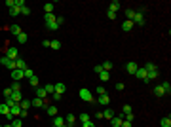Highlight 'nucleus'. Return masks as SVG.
Returning <instances> with one entry per match:
<instances>
[{
	"label": "nucleus",
	"instance_id": "1",
	"mask_svg": "<svg viewBox=\"0 0 171 127\" xmlns=\"http://www.w3.org/2000/svg\"><path fill=\"white\" fill-rule=\"evenodd\" d=\"M144 70H146V74H148V80H150V82L156 80V78L160 76V70H158V67L154 63H146V65H144Z\"/></svg>",
	"mask_w": 171,
	"mask_h": 127
},
{
	"label": "nucleus",
	"instance_id": "2",
	"mask_svg": "<svg viewBox=\"0 0 171 127\" xmlns=\"http://www.w3.org/2000/svg\"><path fill=\"white\" fill-rule=\"evenodd\" d=\"M135 76L139 78V80H143V82H146V84L150 82V80H148V74H146V70H144V67H139V68H137Z\"/></svg>",
	"mask_w": 171,
	"mask_h": 127
},
{
	"label": "nucleus",
	"instance_id": "3",
	"mask_svg": "<svg viewBox=\"0 0 171 127\" xmlns=\"http://www.w3.org/2000/svg\"><path fill=\"white\" fill-rule=\"evenodd\" d=\"M6 57H8V59H12V61H17V59H19V51L15 50V48H8Z\"/></svg>",
	"mask_w": 171,
	"mask_h": 127
},
{
	"label": "nucleus",
	"instance_id": "4",
	"mask_svg": "<svg viewBox=\"0 0 171 127\" xmlns=\"http://www.w3.org/2000/svg\"><path fill=\"white\" fill-rule=\"evenodd\" d=\"M0 63L4 65V67H8L10 70H15V61H12V59H8V57H0Z\"/></svg>",
	"mask_w": 171,
	"mask_h": 127
},
{
	"label": "nucleus",
	"instance_id": "5",
	"mask_svg": "<svg viewBox=\"0 0 171 127\" xmlns=\"http://www.w3.org/2000/svg\"><path fill=\"white\" fill-rule=\"evenodd\" d=\"M80 97H82V99L86 101V103H93V97H91V91H90V89H86V87H84V89H80Z\"/></svg>",
	"mask_w": 171,
	"mask_h": 127
},
{
	"label": "nucleus",
	"instance_id": "6",
	"mask_svg": "<svg viewBox=\"0 0 171 127\" xmlns=\"http://www.w3.org/2000/svg\"><path fill=\"white\" fill-rule=\"evenodd\" d=\"M131 21H133V25H144V15L141 14V12H135Z\"/></svg>",
	"mask_w": 171,
	"mask_h": 127
},
{
	"label": "nucleus",
	"instance_id": "7",
	"mask_svg": "<svg viewBox=\"0 0 171 127\" xmlns=\"http://www.w3.org/2000/svg\"><path fill=\"white\" fill-rule=\"evenodd\" d=\"M137 63H133V61H129V63H126V72L127 74H133V76H135V72H137Z\"/></svg>",
	"mask_w": 171,
	"mask_h": 127
},
{
	"label": "nucleus",
	"instance_id": "8",
	"mask_svg": "<svg viewBox=\"0 0 171 127\" xmlns=\"http://www.w3.org/2000/svg\"><path fill=\"white\" fill-rule=\"evenodd\" d=\"M23 78H25V72H23V70H17V68L12 70V80H14V82H19Z\"/></svg>",
	"mask_w": 171,
	"mask_h": 127
},
{
	"label": "nucleus",
	"instance_id": "9",
	"mask_svg": "<svg viewBox=\"0 0 171 127\" xmlns=\"http://www.w3.org/2000/svg\"><path fill=\"white\" fill-rule=\"evenodd\" d=\"M97 103H99L101 106H108V105H110V97H108V93H105V95H99Z\"/></svg>",
	"mask_w": 171,
	"mask_h": 127
},
{
	"label": "nucleus",
	"instance_id": "10",
	"mask_svg": "<svg viewBox=\"0 0 171 127\" xmlns=\"http://www.w3.org/2000/svg\"><path fill=\"white\" fill-rule=\"evenodd\" d=\"M114 116H116V114H114V110H112V108H108V106H107V108L103 110V118H107L108 122H110V120H112Z\"/></svg>",
	"mask_w": 171,
	"mask_h": 127
},
{
	"label": "nucleus",
	"instance_id": "11",
	"mask_svg": "<svg viewBox=\"0 0 171 127\" xmlns=\"http://www.w3.org/2000/svg\"><path fill=\"white\" fill-rule=\"evenodd\" d=\"M10 114H12L14 118H17L19 114H21V106H19V103H15V105L12 106V108H10Z\"/></svg>",
	"mask_w": 171,
	"mask_h": 127
},
{
	"label": "nucleus",
	"instance_id": "12",
	"mask_svg": "<svg viewBox=\"0 0 171 127\" xmlns=\"http://www.w3.org/2000/svg\"><path fill=\"white\" fill-rule=\"evenodd\" d=\"M57 112H59L57 106H53V105H51V106H46V114H48V116H51V118H55V116H57Z\"/></svg>",
	"mask_w": 171,
	"mask_h": 127
},
{
	"label": "nucleus",
	"instance_id": "13",
	"mask_svg": "<svg viewBox=\"0 0 171 127\" xmlns=\"http://www.w3.org/2000/svg\"><path fill=\"white\" fill-rule=\"evenodd\" d=\"M120 8H122V4L118 2V0H112V2H110V6H108V10H110V12H114V14H116Z\"/></svg>",
	"mask_w": 171,
	"mask_h": 127
},
{
	"label": "nucleus",
	"instance_id": "14",
	"mask_svg": "<svg viewBox=\"0 0 171 127\" xmlns=\"http://www.w3.org/2000/svg\"><path fill=\"white\" fill-rule=\"evenodd\" d=\"M55 19H57V17H55ZM46 29H48V31H57L59 25H57V21H46Z\"/></svg>",
	"mask_w": 171,
	"mask_h": 127
},
{
	"label": "nucleus",
	"instance_id": "15",
	"mask_svg": "<svg viewBox=\"0 0 171 127\" xmlns=\"http://www.w3.org/2000/svg\"><path fill=\"white\" fill-rule=\"evenodd\" d=\"M131 29H133V21H127V19H126V21L122 23V31H124V32H129Z\"/></svg>",
	"mask_w": 171,
	"mask_h": 127
},
{
	"label": "nucleus",
	"instance_id": "16",
	"mask_svg": "<svg viewBox=\"0 0 171 127\" xmlns=\"http://www.w3.org/2000/svg\"><path fill=\"white\" fill-rule=\"evenodd\" d=\"M53 86H55V93H59V95H63L65 91H67L65 84H61V82H59V84H53Z\"/></svg>",
	"mask_w": 171,
	"mask_h": 127
},
{
	"label": "nucleus",
	"instance_id": "17",
	"mask_svg": "<svg viewBox=\"0 0 171 127\" xmlns=\"http://www.w3.org/2000/svg\"><path fill=\"white\" fill-rule=\"evenodd\" d=\"M36 97H38V99H46V97H48V93H46V89L44 87H36Z\"/></svg>",
	"mask_w": 171,
	"mask_h": 127
},
{
	"label": "nucleus",
	"instance_id": "18",
	"mask_svg": "<svg viewBox=\"0 0 171 127\" xmlns=\"http://www.w3.org/2000/svg\"><path fill=\"white\" fill-rule=\"evenodd\" d=\"M15 68H17V70H25V68H29V67H27V63H25L23 59H17L15 61Z\"/></svg>",
	"mask_w": 171,
	"mask_h": 127
},
{
	"label": "nucleus",
	"instance_id": "19",
	"mask_svg": "<svg viewBox=\"0 0 171 127\" xmlns=\"http://www.w3.org/2000/svg\"><path fill=\"white\" fill-rule=\"evenodd\" d=\"M53 125H57V127L65 125V118H63V116H59V114H57V116H55V118H53Z\"/></svg>",
	"mask_w": 171,
	"mask_h": 127
},
{
	"label": "nucleus",
	"instance_id": "20",
	"mask_svg": "<svg viewBox=\"0 0 171 127\" xmlns=\"http://www.w3.org/2000/svg\"><path fill=\"white\" fill-rule=\"evenodd\" d=\"M31 105L34 106V108H42V106H44V99H38V97H36V99H32Z\"/></svg>",
	"mask_w": 171,
	"mask_h": 127
},
{
	"label": "nucleus",
	"instance_id": "21",
	"mask_svg": "<svg viewBox=\"0 0 171 127\" xmlns=\"http://www.w3.org/2000/svg\"><path fill=\"white\" fill-rule=\"evenodd\" d=\"M110 123H112V127H120L122 125V114L120 116H114V118L110 120Z\"/></svg>",
	"mask_w": 171,
	"mask_h": 127
},
{
	"label": "nucleus",
	"instance_id": "22",
	"mask_svg": "<svg viewBox=\"0 0 171 127\" xmlns=\"http://www.w3.org/2000/svg\"><path fill=\"white\" fill-rule=\"evenodd\" d=\"M10 31H12V34H14V36H19V34L23 32L19 25H12V27H10Z\"/></svg>",
	"mask_w": 171,
	"mask_h": 127
},
{
	"label": "nucleus",
	"instance_id": "23",
	"mask_svg": "<svg viewBox=\"0 0 171 127\" xmlns=\"http://www.w3.org/2000/svg\"><path fill=\"white\" fill-rule=\"evenodd\" d=\"M44 89H46V93H48V95H53V93H55V86H53V84H46Z\"/></svg>",
	"mask_w": 171,
	"mask_h": 127
},
{
	"label": "nucleus",
	"instance_id": "24",
	"mask_svg": "<svg viewBox=\"0 0 171 127\" xmlns=\"http://www.w3.org/2000/svg\"><path fill=\"white\" fill-rule=\"evenodd\" d=\"M154 95H156V97H166V91L162 89V86H156V87H154Z\"/></svg>",
	"mask_w": 171,
	"mask_h": 127
},
{
	"label": "nucleus",
	"instance_id": "25",
	"mask_svg": "<svg viewBox=\"0 0 171 127\" xmlns=\"http://www.w3.org/2000/svg\"><path fill=\"white\" fill-rule=\"evenodd\" d=\"M12 99H14L15 103H21V101H23V95H21V91H14V93H12Z\"/></svg>",
	"mask_w": 171,
	"mask_h": 127
},
{
	"label": "nucleus",
	"instance_id": "26",
	"mask_svg": "<svg viewBox=\"0 0 171 127\" xmlns=\"http://www.w3.org/2000/svg\"><path fill=\"white\" fill-rule=\"evenodd\" d=\"M53 8H55L53 2H48V4L44 6V12H46V14H53Z\"/></svg>",
	"mask_w": 171,
	"mask_h": 127
},
{
	"label": "nucleus",
	"instance_id": "27",
	"mask_svg": "<svg viewBox=\"0 0 171 127\" xmlns=\"http://www.w3.org/2000/svg\"><path fill=\"white\" fill-rule=\"evenodd\" d=\"M19 14H21V8H17V6H14V8H10V15H12V17H17Z\"/></svg>",
	"mask_w": 171,
	"mask_h": 127
},
{
	"label": "nucleus",
	"instance_id": "28",
	"mask_svg": "<svg viewBox=\"0 0 171 127\" xmlns=\"http://www.w3.org/2000/svg\"><path fill=\"white\" fill-rule=\"evenodd\" d=\"M19 106H21V110H29V108H31V101L23 99L21 103H19Z\"/></svg>",
	"mask_w": 171,
	"mask_h": 127
},
{
	"label": "nucleus",
	"instance_id": "29",
	"mask_svg": "<svg viewBox=\"0 0 171 127\" xmlns=\"http://www.w3.org/2000/svg\"><path fill=\"white\" fill-rule=\"evenodd\" d=\"M160 123H162V127H171V118H169V116H166V118H162V122H160Z\"/></svg>",
	"mask_w": 171,
	"mask_h": 127
},
{
	"label": "nucleus",
	"instance_id": "30",
	"mask_svg": "<svg viewBox=\"0 0 171 127\" xmlns=\"http://www.w3.org/2000/svg\"><path fill=\"white\" fill-rule=\"evenodd\" d=\"M0 114H4V116H6V114H10V106L6 105V103H2V105H0Z\"/></svg>",
	"mask_w": 171,
	"mask_h": 127
},
{
	"label": "nucleus",
	"instance_id": "31",
	"mask_svg": "<svg viewBox=\"0 0 171 127\" xmlns=\"http://www.w3.org/2000/svg\"><path fill=\"white\" fill-rule=\"evenodd\" d=\"M108 78H110V76H108V72H107V70L99 72V80H101V82H108Z\"/></svg>",
	"mask_w": 171,
	"mask_h": 127
},
{
	"label": "nucleus",
	"instance_id": "32",
	"mask_svg": "<svg viewBox=\"0 0 171 127\" xmlns=\"http://www.w3.org/2000/svg\"><path fill=\"white\" fill-rule=\"evenodd\" d=\"M133 14H135V10H131V8L126 10V19H127V21H131V19H133Z\"/></svg>",
	"mask_w": 171,
	"mask_h": 127
},
{
	"label": "nucleus",
	"instance_id": "33",
	"mask_svg": "<svg viewBox=\"0 0 171 127\" xmlns=\"http://www.w3.org/2000/svg\"><path fill=\"white\" fill-rule=\"evenodd\" d=\"M80 122H82V123H86V122H91V118H90V114H88V112L80 114Z\"/></svg>",
	"mask_w": 171,
	"mask_h": 127
},
{
	"label": "nucleus",
	"instance_id": "34",
	"mask_svg": "<svg viewBox=\"0 0 171 127\" xmlns=\"http://www.w3.org/2000/svg\"><path fill=\"white\" fill-rule=\"evenodd\" d=\"M72 123H74V116H72V114H68L67 118H65V125H68V127H70Z\"/></svg>",
	"mask_w": 171,
	"mask_h": 127
},
{
	"label": "nucleus",
	"instance_id": "35",
	"mask_svg": "<svg viewBox=\"0 0 171 127\" xmlns=\"http://www.w3.org/2000/svg\"><path fill=\"white\" fill-rule=\"evenodd\" d=\"M12 127H23V120H21V118H14V122H12Z\"/></svg>",
	"mask_w": 171,
	"mask_h": 127
},
{
	"label": "nucleus",
	"instance_id": "36",
	"mask_svg": "<svg viewBox=\"0 0 171 127\" xmlns=\"http://www.w3.org/2000/svg\"><path fill=\"white\" fill-rule=\"evenodd\" d=\"M162 89L166 91L167 95H169V93H171V84H169V82H163V84H162Z\"/></svg>",
	"mask_w": 171,
	"mask_h": 127
},
{
	"label": "nucleus",
	"instance_id": "37",
	"mask_svg": "<svg viewBox=\"0 0 171 127\" xmlns=\"http://www.w3.org/2000/svg\"><path fill=\"white\" fill-rule=\"evenodd\" d=\"M15 38H17L19 44H25V42H27V34H25V32H21V34H19V36H15Z\"/></svg>",
	"mask_w": 171,
	"mask_h": 127
},
{
	"label": "nucleus",
	"instance_id": "38",
	"mask_svg": "<svg viewBox=\"0 0 171 127\" xmlns=\"http://www.w3.org/2000/svg\"><path fill=\"white\" fill-rule=\"evenodd\" d=\"M23 72H25V78H29V80H31V78L34 76V72H32V68H25Z\"/></svg>",
	"mask_w": 171,
	"mask_h": 127
},
{
	"label": "nucleus",
	"instance_id": "39",
	"mask_svg": "<svg viewBox=\"0 0 171 127\" xmlns=\"http://www.w3.org/2000/svg\"><path fill=\"white\" fill-rule=\"evenodd\" d=\"M101 67H103V70H107V72H108V70L112 68V63H110V61H105V63L101 65Z\"/></svg>",
	"mask_w": 171,
	"mask_h": 127
},
{
	"label": "nucleus",
	"instance_id": "40",
	"mask_svg": "<svg viewBox=\"0 0 171 127\" xmlns=\"http://www.w3.org/2000/svg\"><path fill=\"white\" fill-rule=\"evenodd\" d=\"M12 93H14V91H12V87H6V89L2 91V95H4L6 99H8V97H12Z\"/></svg>",
	"mask_w": 171,
	"mask_h": 127
},
{
	"label": "nucleus",
	"instance_id": "41",
	"mask_svg": "<svg viewBox=\"0 0 171 127\" xmlns=\"http://www.w3.org/2000/svg\"><path fill=\"white\" fill-rule=\"evenodd\" d=\"M50 48H53V50H59V48H61V44H59V40H51Z\"/></svg>",
	"mask_w": 171,
	"mask_h": 127
},
{
	"label": "nucleus",
	"instance_id": "42",
	"mask_svg": "<svg viewBox=\"0 0 171 127\" xmlns=\"http://www.w3.org/2000/svg\"><path fill=\"white\" fill-rule=\"evenodd\" d=\"M12 91H21V84L14 82V84H12Z\"/></svg>",
	"mask_w": 171,
	"mask_h": 127
},
{
	"label": "nucleus",
	"instance_id": "43",
	"mask_svg": "<svg viewBox=\"0 0 171 127\" xmlns=\"http://www.w3.org/2000/svg\"><path fill=\"white\" fill-rule=\"evenodd\" d=\"M31 86L34 87V89L38 87V78H36V76H32V78H31Z\"/></svg>",
	"mask_w": 171,
	"mask_h": 127
},
{
	"label": "nucleus",
	"instance_id": "44",
	"mask_svg": "<svg viewBox=\"0 0 171 127\" xmlns=\"http://www.w3.org/2000/svg\"><path fill=\"white\" fill-rule=\"evenodd\" d=\"M21 14L23 15H29V14H31V8H29V6H23V8H21Z\"/></svg>",
	"mask_w": 171,
	"mask_h": 127
},
{
	"label": "nucleus",
	"instance_id": "45",
	"mask_svg": "<svg viewBox=\"0 0 171 127\" xmlns=\"http://www.w3.org/2000/svg\"><path fill=\"white\" fill-rule=\"evenodd\" d=\"M95 93H97V95H105L107 91H105V87H103V86H99L97 89H95Z\"/></svg>",
	"mask_w": 171,
	"mask_h": 127
},
{
	"label": "nucleus",
	"instance_id": "46",
	"mask_svg": "<svg viewBox=\"0 0 171 127\" xmlns=\"http://www.w3.org/2000/svg\"><path fill=\"white\" fill-rule=\"evenodd\" d=\"M122 114H131V106H129V105H126L124 108H122Z\"/></svg>",
	"mask_w": 171,
	"mask_h": 127
},
{
	"label": "nucleus",
	"instance_id": "47",
	"mask_svg": "<svg viewBox=\"0 0 171 127\" xmlns=\"http://www.w3.org/2000/svg\"><path fill=\"white\" fill-rule=\"evenodd\" d=\"M6 105H8V106H10V108H12V106H14V105H15V101H14V99H12V97H8V99H6Z\"/></svg>",
	"mask_w": 171,
	"mask_h": 127
},
{
	"label": "nucleus",
	"instance_id": "48",
	"mask_svg": "<svg viewBox=\"0 0 171 127\" xmlns=\"http://www.w3.org/2000/svg\"><path fill=\"white\" fill-rule=\"evenodd\" d=\"M107 17H108V19H114V17H116V14H114V12H110V10H107Z\"/></svg>",
	"mask_w": 171,
	"mask_h": 127
},
{
	"label": "nucleus",
	"instance_id": "49",
	"mask_svg": "<svg viewBox=\"0 0 171 127\" xmlns=\"http://www.w3.org/2000/svg\"><path fill=\"white\" fill-rule=\"evenodd\" d=\"M124 116H126V122H133V118H135L133 114H124Z\"/></svg>",
	"mask_w": 171,
	"mask_h": 127
},
{
	"label": "nucleus",
	"instance_id": "50",
	"mask_svg": "<svg viewBox=\"0 0 171 127\" xmlns=\"http://www.w3.org/2000/svg\"><path fill=\"white\" fill-rule=\"evenodd\" d=\"M15 6H17V8H23V6H25V0H15Z\"/></svg>",
	"mask_w": 171,
	"mask_h": 127
},
{
	"label": "nucleus",
	"instance_id": "51",
	"mask_svg": "<svg viewBox=\"0 0 171 127\" xmlns=\"http://www.w3.org/2000/svg\"><path fill=\"white\" fill-rule=\"evenodd\" d=\"M93 72H97V74H99V72H103V67H101V65H97V67H93Z\"/></svg>",
	"mask_w": 171,
	"mask_h": 127
},
{
	"label": "nucleus",
	"instance_id": "52",
	"mask_svg": "<svg viewBox=\"0 0 171 127\" xmlns=\"http://www.w3.org/2000/svg\"><path fill=\"white\" fill-rule=\"evenodd\" d=\"M51 99L57 103V101H61V95H59V93H53V95H51Z\"/></svg>",
	"mask_w": 171,
	"mask_h": 127
},
{
	"label": "nucleus",
	"instance_id": "53",
	"mask_svg": "<svg viewBox=\"0 0 171 127\" xmlns=\"http://www.w3.org/2000/svg\"><path fill=\"white\" fill-rule=\"evenodd\" d=\"M55 21H57V25H59V27H61V25H63V23H65V19H63V17H61V15H59V17H57V19H55Z\"/></svg>",
	"mask_w": 171,
	"mask_h": 127
},
{
	"label": "nucleus",
	"instance_id": "54",
	"mask_svg": "<svg viewBox=\"0 0 171 127\" xmlns=\"http://www.w3.org/2000/svg\"><path fill=\"white\" fill-rule=\"evenodd\" d=\"M6 6H10V8H14V6H15V2H14V0H6Z\"/></svg>",
	"mask_w": 171,
	"mask_h": 127
},
{
	"label": "nucleus",
	"instance_id": "55",
	"mask_svg": "<svg viewBox=\"0 0 171 127\" xmlns=\"http://www.w3.org/2000/svg\"><path fill=\"white\" fill-rule=\"evenodd\" d=\"M50 44H51V40H44V42H42V46H44V48H50Z\"/></svg>",
	"mask_w": 171,
	"mask_h": 127
},
{
	"label": "nucleus",
	"instance_id": "56",
	"mask_svg": "<svg viewBox=\"0 0 171 127\" xmlns=\"http://www.w3.org/2000/svg\"><path fill=\"white\" fill-rule=\"evenodd\" d=\"M116 89H118V91H124V84H122V82L116 84Z\"/></svg>",
	"mask_w": 171,
	"mask_h": 127
},
{
	"label": "nucleus",
	"instance_id": "57",
	"mask_svg": "<svg viewBox=\"0 0 171 127\" xmlns=\"http://www.w3.org/2000/svg\"><path fill=\"white\" fill-rule=\"evenodd\" d=\"M82 127H95V125L91 122H86V123H82Z\"/></svg>",
	"mask_w": 171,
	"mask_h": 127
},
{
	"label": "nucleus",
	"instance_id": "58",
	"mask_svg": "<svg viewBox=\"0 0 171 127\" xmlns=\"http://www.w3.org/2000/svg\"><path fill=\"white\" fill-rule=\"evenodd\" d=\"M120 127H131V122H122Z\"/></svg>",
	"mask_w": 171,
	"mask_h": 127
},
{
	"label": "nucleus",
	"instance_id": "59",
	"mask_svg": "<svg viewBox=\"0 0 171 127\" xmlns=\"http://www.w3.org/2000/svg\"><path fill=\"white\" fill-rule=\"evenodd\" d=\"M2 127H12V123H6V125H2Z\"/></svg>",
	"mask_w": 171,
	"mask_h": 127
},
{
	"label": "nucleus",
	"instance_id": "60",
	"mask_svg": "<svg viewBox=\"0 0 171 127\" xmlns=\"http://www.w3.org/2000/svg\"><path fill=\"white\" fill-rule=\"evenodd\" d=\"M61 127H68V125H61Z\"/></svg>",
	"mask_w": 171,
	"mask_h": 127
},
{
	"label": "nucleus",
	"instance_id": "61",
	"mask_svg": "<svg viewBox=\"0 0 171 127\" xmlns=\"http://www.w3.org/2000/svg\"><path fill=\"white\" fill-rule=\"evenodd\" d=\"M53 127H57V125H53Z\"/></svg>",
	"mask_w": 171,
	"mask_h": 127
},
{
	"label": "nucleus",
	"instance_id": "62",
	"mask_svg": "<svg viewBox=\"0 0 171 127\" xmlns=\"http://www.w3.org/2000/svg\"><path fill=\"white\" fill-rule=\"evenodd\" d=\"M0 127H2V125H0Z\"/></svg>",
	"mask_w": 171,
	"mask_h": 127
}]
</instances>
